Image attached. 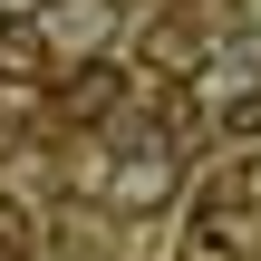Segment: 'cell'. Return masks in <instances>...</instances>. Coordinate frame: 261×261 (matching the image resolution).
I'll use <instances>...</instances> for the list:
<instances>
[{
  "instance_id": "6da1fadb",
  "label": "cell",
  "mask_w": 261,
  "mask_h": 261,
  "mask_svg": "<svg viewBox=\"0 0 261 261\" xmlns=\"http://www.w3.org/2000/svg\"><path fill=\"white\" fill-rule=\"evenodd\" d=\"M126 87H136V77H126L116 58H77V68L58 77V116H68V126H97V116L126 107Z\"/></svg>"
},
{
  "instance_id": "3957f363",
  "label": "cell",
  "mask_w": 261,
  "mask_h": 261,
  "mask_svg": "<svg viewBox=\"0 0 261 261\" xmlns=\"http://www.w3.org/2000/svg\"><path fill=\"white\" fill-rule=\"evenodd\" d=\"M29 252H39V223H29V203L0 194V261H29Z\"/></svg>"
},
{
  "instance_id": "5b68a950",
  "label": "cell",
  "mask_w": 261,
  "mask_h": 261,
  "mask_svg": "<svg viewBox=\"0 0 261 261\" xmlns=\"http://www.w3.org/2000/svg\"><path fill=\"white\" fill-rule=\"evenodd\" d=\"M39 10H48V0H0V29H29Z\"/></svg>"
},
{
  "instance_id": "7a4b0ae2",
  "label": "cell",
  "mask_w": 261,
  "mask_h": 261,
  "mask_svg": "<svg viewBox=\"0 0 261 261\" xmlns=\"http://www.w3.org/2000/svg\"><path fill=\"white\" fill-rule=\"evenodd\" d=\"M165 194H174V145H136V155L107 174V203H116V213H155Z\"/></svg>"
},
{
  "instance_id": "277c9868",
  "label": "cell",
  "mask_w": 261,
  "mask_h": 261,
  "mask_svg": "<svg viewBox=\"0 0 261 261\" xmlns=\"http://www.w3.org/2000/svg\"><path fill=\"white\" fill-rule=\"evenodd\" d=\"M184 261H242V232L232 223H194L184 232Z\"/></svg>"
}]
</instances>
